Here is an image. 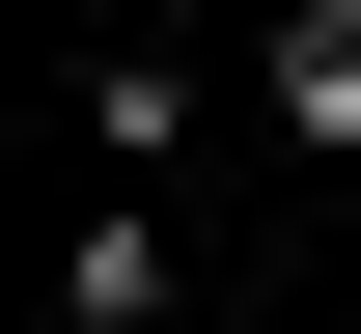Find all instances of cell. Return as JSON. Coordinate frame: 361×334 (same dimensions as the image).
<instances>
[{
	"label": "cell",
	"mask_w": 361,
	"mask_h": 334,
	"mask_svg": "<svg viewBox=\"0 0 361 334\" xmlns=\"http://www.w3.org/2000/svg\"><path fill=\"white\" fill-rule=\"evenodd\" d=\"M167 306H195L167 195H84V223H56V334H167Z\"/></svg>",
	"instance_id": "cell-1"
},
{
	"label": "cell",
	"mask_w": 361,
	"mask_h": 334,
	"mask_svg": "<svg viewBox=\"0 0 361 334\" xmlns=\"http://www.w3.org/2000/svg\"><path fill=\"white\" fill-rule=\"evenodd\" d=\"M84 140H111V195H139V167L195 140V56H84Z\"/></svg>",
	"instance_id": "cell-3"
},
{
	"label": "cell",
	"mask_w": 361,
	"mask_h": 334,
	"mask_svg": "<svg viewBox=\"0 0 361 334\" xmlns=\"http://www.w3.org/2000/svg\"><path fill=\"white\" fill-rule=\"evenodd\" d=\"M278 140L361 167V0H278Z\"/></svg>",
	"instance_id": "cell-2"
}]
</instances>
